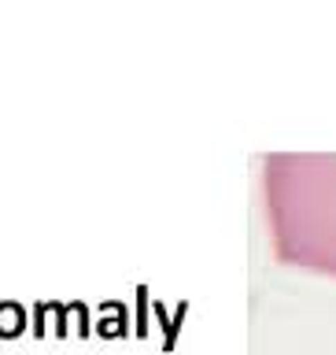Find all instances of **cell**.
Wrapping results in <instances>:
<instances>
[{"label":"cell","instance_id":"obj_1","mask_svg":"<svg viewBox=\"0 0 336 355\" xmlns=\"http://www.w3.org/2000/svg\"><path fill=\"white\" fill-rule=\"evenodd\" d=\"M263 215L285 266L336 277V152H266Z\"/></svg>","mask_w":336,"mask_h":355}]
</instances>
